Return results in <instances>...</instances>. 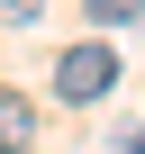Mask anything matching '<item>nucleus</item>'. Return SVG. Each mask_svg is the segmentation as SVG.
I'll return each instance as SVG.
<instances>
[{
	"label": "nucleus",
	"mask_w": 145,
	"mask_h": 154,
	"mask_svg": "<svg viewBox=\"0 0 145 154\" xmlns=\"http://www.w3.org/2000/svg\"><path fill=\"white\" fill-rule=\"evenodd\" d=\"M109 91H118V45L109 36H82V45L54 54V100L63 109H100Z\"/></svg>",
	"instance_id": "nucleus-1"
},
{
	"label": "nucleus",
	"mask_w": 145,
	"mask_h": 154,
	"mask_svg": "<svg viewBox=\"0 0 145 154\" xmlns=\"http://www.w3.org/2000/svg\"><path fill=\"white\" fill-rule=\"evenodd\" d=\"M27 145H36V109L18 91H0V154H27Z\"/></svg>",
	"instance_id": "nucleus-2"
},
{
	"label": "nucleus",
	"mask_w": 145,
	"mask_h": 154,
	"mask_svg": "<svg viewBox=\"0 0 145 154\" xmlns=\"http://www.w3.org/2000/svg\"><path fill=\"white\" fill-rule=\"evenodd\" d=\"M118 154H145V127H127V136H118Z\"/></svg>",
	"instance_id": "nucleus-5"
},
{
	"label": "nucleus",
	"mask_w": 145,
	"mask_h": 154,
	"mask_svg": "<svg viewBox=\"0 0 145 154\" xmlns=\"http://www.w3.org/2000/svg\"><path fill=\"white\" fill-rule=\"evenodd\" d=\"M0 9H9V18H36V9H45V0H0Z\"/></svg>",
	"instance_id": "nucleus-4"
},
{
	"label": "nucleus",
	"mask_w": 145,
	"mask_h": 154,
	"mask_svg": "<svg viewBox=\"0 0 145 154\" xmlns=\"http://www.w3.org/2000/svg\"><path fill=\"white\" fill-rule=\"evenodd\" d=\"M82 9H91V27H136L145 0H82Z\"/></svg>",
	"instance_id": "nucleus-3"
}]
</instances>
